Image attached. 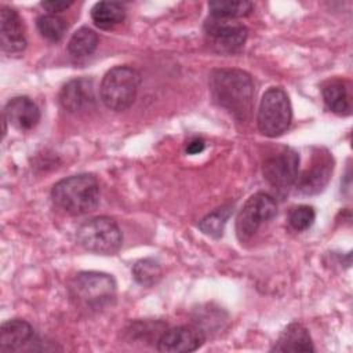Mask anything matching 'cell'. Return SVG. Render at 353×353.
<instances>
[{"label":"cell","instance_id":"obj_1","mask_svg":"<svg viewBox=\"0 0 353 353\" xmlns=\"http://www.w3.org/2000/svg\"><path fill=\"white\" fill-rule=\"evenodd\" d=\"M210 92L216 105L237 120H245L252 109L254 81L240 69H216L210 76Z\"/></svg>","mask_w":353,"mask_h":353},{"label":"cell","instance_id":"obj_2","mask_svg":"<svg viewBox=\"0 0 353 353\" xmlns=\"http://www.w3.org/2000/svg\"><path fill=\"white\" fill-rule=\"evenodd\" d=\"M54 204L69 215H84L94 211L99 203V186L88 174L72 175L52 186Z\"/></svg>","mask_w":353,"mask_h":353},{"label":"cell","instance_id":"obj_3","mask_svg":"<svg viewBox=\"0 0 353 353\" xmlns=\"http://www.w3.org/2000/svg\"><path fill=\"white\" fill-rule=\"evenodd\" d=\"M141 84L139 73L130 66H114L102 79L99 95L106 108L112 110H125L138 94Z\"/></svg>","mask_w":353,"mask_h":353},{"label":"cell","instance_id":"obj_4","mask_svg":"<svg viewBox=\"0 0 353 353\" xmlns=\"http://www.w3.org/2000/svg\"><path fill=\"white\" fill-rule=\"evenodd\" d=\"M292 119V108L287 92L280 87H270L262 97L258 109V128L269 138L284 134Z\"/></svg>","mask_w":353,"mask_h":353},{"label":"cell","instance_id":"obj_5","mask_svg":"<svg viewBox=\"0 0 353 353\" xmlns=\"http://www.w3.org/2000/svg\"><path fill=\"white\" fill-rule=\"evenodd\" d=\"M76 239L84 250L102 255L117 252L123 241L117 223L108 216H95L84 222L77 229Z\"/></svg>","mask_w":353,"mask_h":353},{"label":"cell","instance_id":"obj_6","mask_svg":"<svg viewBox=\"0 0 353 353\" xmlns=\"http://www.w3.org/2000/svg\"><path fill=\"white\" fill-rule=\"evenodd\" d=\"M73 298L88 309H102L116 298V283L112 276L101 272H81L72 285Z\"/></svg>","mask_w":353,"mask_h":353},{"label":"cell","instance_id":"obj_7","mask_svg":"<svg viewBox=\"0 0 353 353\" xmlns=\"http://www.w3.org/2000/svg\"><path fill=\"white\" fill-rule=\"evenodd\" d=\"M277 214L276 201L268 193L252 194L236 219V233L240 241H245L254 236V233L268 221Z\"/></svg>","mask_w":353,"mask_h":353},{"label":"cell","instance_id":"obj_8","mask_svg":"<svg viewBox=\"0 0 353 353\" xmlns=\"http://www.w3.org/2000/svg\"><path fill=\"white\" fill-rule=\"evenodd\" d=\"M210 46L221 54L237 52L245 43L248 29L234 19L210 17L204 23Z\"/></svg>","mask_w":353,"mask_h":353},{"label":"cell","instance_id":"obj_9","mask_svg":"<svg viewBox=\"0 0 353 353\" xmlns=\"http://www.w3.org/2000/svg\"><path fill=\"white\" fill-rule=\"evenodd\" d=\"M298 171L299 156L291 148H284L263 161L265 179L277 190H288L296 182Z\"/></svg>","mask_w":353,"mask_h":353},{"label":"cell","instance_id":"obj_10","mask_svg":"<svg viewBox=\"0 0 353 353\" xmlns=\"http://www.w3.org/2000/svg\"><path fill=\"white\" fill-rule=\"evenodd\" d=\"M204 341V332L199 327L178 325L164 330L157 341V350L163 353H189L197 350Z\"/></svg>","mask_w":353,"mask_h":353},{"label":"cell","instance_id":"obj_11","mask_svg":"<svg viewBox=\"0 0 353 353\" xmlns=\"http://www.w3.org/2000/svg\"><path fill=\"white\" fill-rule=\"evenodd\" d=\"M334 168L332 156L324 150L316 153L312 164L296 178V189L303 194H317L327 186Z\"/></svg>","mask_w":353,"mask_h":353},{"label":"cell","instance_id":"obj_12","mask_svg":"<svg viewBox=\"0 0 353 353\" xmlns=\"http://www.w3.org/2000/svg\"><path fill=\"white\" fill-rule=\"evenodd\" d=\"M39 339L32 325L21 319L8 320L0 327V350L1 352H21L33 350Z\"/></svg>","mask_w":353,"mask_h":353},{"label":"cell","instance_id":"obj_13","mask_svg":"<svg viewBox=\"0 0 353 353\" xmlns=\"http://www.w3.org/2000/svg\"><path fill=\"white\" fill-rule=\"evenodd\" d=\"M0 44L8 54L22 52L26 47L22 21L18 12L8 7H1L0 11Z\"/></svg>","mask_w":353,"mask_h":353},{"label":"cell","instance_id":"obj_14","mask_svg":"<svg viewBox=\"0 0 353 353\" xmlns=\"http://www.w3.org/2000/svg\"><path fill=\"white\" fill-rule=\"evenodd\" d=\"M59 102L68 112L84 110L94 105V83L88 79H74L66 83L59 92Z\"/></svg>","mask_w":353,"mask_h":353},{"label":"cell","instance_id":"obj_15","mask_svg":"<svg viewBox=\"0 0 353 353\" xmlns=\"http://www.w3.org/2000/svg\"><path fill=\"white\" fill-rule=\"evenodd\" d=\"M4 119L17 130L26 131L39 123L40 110L29 97H15L6 105Z\"/></svg>","mask_w":353,"mask_h":353},{"label":"cell","instance_id":"obj_16","mask_svg":"<svg viewBox=\"0 0 353 353\" xmlns=\"http://www.w3.org/2000/svg\"><path fill=\"white\" fill-rule=\"evenodd\" d=\"M272 352H313L312 338L305 325L299 323L288 324L280 334Z\"/></svg>","mask_w":353,"mask_h":353},{"label":"cell","instance_id":"obj_17","mask_svg":"<svg viewBox=\"0 0 353 353\" xmlns=\"http://www.w3.org/2000/svg\"><path fill=\"white\" fill-rule=\"evenodd\" d=\"M91 18L97 28L109 30L125 18V8L117 1H98L91 8Z\"/></svg>","mask_w":353,"mask_h":353},{"label":"cell","instance_id":"obj_18","mask_svg":"<svg viewBox=\"0 0 353 353\" xmlns=\"http://www.w3.org/2000/svg\"><path fill=\"white\" fill-rule=\"evenodd\" d=\"M325 105L330 110L338 114L350 113V95L347 88L341 81H330L321 90Z\"/></svg>","mask_w":353,"mask_h":353},{"label":"cell","instance_id":"obj_19","mask_svg":"<svg viewBox=\"0 0 353 353\" xmlns=\"http://www.w3.org/2000/svg\"><path fill=\"white\" fill-rule=\"evenodd\" d=\"M97 46H98V34L92 29L84 26L77 29L72 34L68 43V51L73 58L81 59V58L90 57L95 51Z\"/></svg>","mask_w":353,"mask_h":353},{"label":"cell","instance_id":"obj_20","mask_svg":"<svg viewBox=\"0 0 353 353\" xmlns=\"http://www.w3.org/2000/svg\"><path fill=\"white\" fill-rule=\"evenodd\" d=\"M208 8L211 17L216 18H226V19H236L241 17H247L252 11L251 1H232V0H218L210 1Z\"/></svg>","mask_w":353,"mask_h":353},{"label":"cell","instance_id":"obj_21","mask_svg":"<svg viewBox=\"0 0 353 353\" xmlns=\"http://www.w3.org/2000/svg\"><path fill=\"white\" fill-rule=\"evenodd\" d=\"M37 30L48 41H59L66 30V22L57 14L40 15L36 21Z\"/></svg>","mask_w":353,"mask_h":353},{"label":"cell","instance_id":"obj_22","mask_svg":"<svg viewBox=\"0 0 353 353\" xmlns=\"http://www.w3.org/2000/svg\"><path fill=\"white\" fill-rule=\"evenodd\" d=\"M132 276L143 287H152L161 279V268L154 259H141L132 268Z\"/></svg>","mask_w":353,"mask_h":353},{"label":"cell","instance_id":"obj_23","mask_svg":"<svg viewBox=\"0 0 353 353\" xmlns=\"http://www.w3.org/2000/svg\"><path fill=\"white\" fill-rule=\"evenodd\" d=\"M229 215H230V208L229 207L216 208L214 212L208 214L207 216H204L200 221L199 228L201 229L203 233L218 239L223 233V228L226 225V221H228Z\"/></svg>","mask_w":353,"mask_h":353},{"label":"cell","instance_id":"obj_24","mask_svg":"<svg viewBox=\"0 0 353 353\" xmlns=\"http://www.w3.org/2000/svg\"><path fill=\"white\" fill-rule=\"evenodd\" d=\"M316 218V212L313 210V207L310 205H298L295 208H292V211L290 212L288 216V222L290 226L296 230V232H303L306 229H309Z\"/></svg>","mask_w":353,"mask_h":353},{"label":"cell","instance_id":"obj_25","mask_svg":"<svg viewBox=\"0 0 353 353\" xmlns=\"http://www.w3.org/2000/svg\"><path fill=\"white\" fill-rule=\"evenodd\" d=\"M73 3L72 1H61V0H51V1H41V7L48 11V14H57L66 8H69Z\"/></svg>","mask_w":353,"mask_h":353},{"label":"cell","instance_id":"obj_26","mask_svg":"<svg viewBox=\"0 0 353 353\" xmlns=\"http://www.w3.org/2000/svg\"><path fill=\"white\" fill-rule=\"evenodd\" d=\"M204 141L201 138H193L186 143V153L188 154H199L204 150Z\"/></svg>","mask_w":353,"mask_h":353}]
</instances>
